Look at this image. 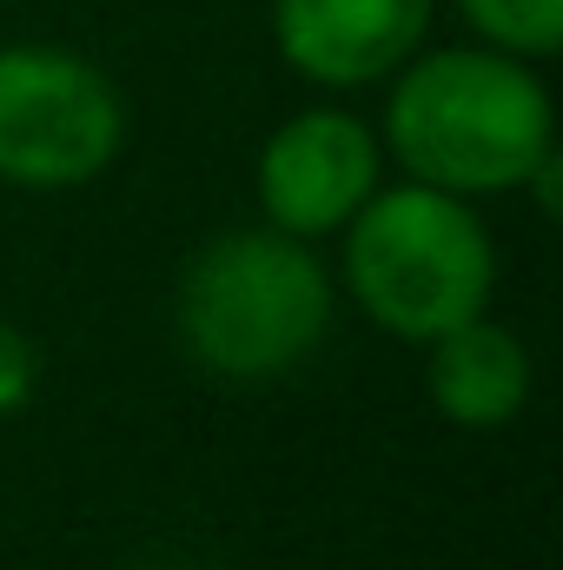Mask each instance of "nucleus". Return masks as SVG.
Instances as JSON below:
<instances>
[{
  "instance_id": "obj_8",
  "label": "nucleus",
  "mask_w": 563,
  "mask_h": 570,
  "mask_svg": "<svg viewBox=\"0 0 563 570\" xmlns=\"http://www.w3.org/2000/svg\"><path fill=\"white\" fill-rule=\"evenodd\" d=\"M457 7L511 60H544L563 47V0H457Z\"/></svg>"
},
{
  "instance_id": "obj_5",
  "label": "nucleus",
  "mask_w": 563,
  "mask_h": 570,
  "mask_svg": "<svg viewBox=\"0 0 563 570\" xmlns=\"http://www.w3.org/2000/svg\"><path fill=\"white\" fill-rule=\"evenodd\" d=\"M378 193V146L352 114H298L259 153V199L292 239L338 233Z\"/></svg>"
},
{
  "instance_id": "obj_7",
  "label": "nucleus",
  "mask_w": 563,
  "mask_h": 570,
  "mask_svg": "<svg viewBox=\"0 0 563 570\" xmlns=\"http://www.w3.org/2000/svg\"><path fill=\"white\" fill-rule=\"evenodd\" d=\"M524 399H531V358L484 312L431 338V405L451 425H504L524 412Z\"/></svg>"
},
{
  "instance_id": "obj_3",
  "label": "nucleus",
  "mask_w": 563,
  "mask_h": 570,
  "mask_svg": "<svg viewBox=\"0 0 563 570\" xmlns=\"http://www.w3.org/2000/svg\"><path fill=\"white\" fill-rule=\"evenodd\" d=\"M332 325V285L292 233H219L179 279V332L226 379H273Z\"/></svg>"
},
{
  "instance_id": "obj_4",
  "label": "nucleus",
  "mask_w": 563,
  "mask_h": 570,
  "mask_svg": "<svg viewBox=\"0 0 563 570\" xmlns=\"http://www.w3.org/2000/svg\"><path fill=\"white\" fill-rule=\"evenodd\" d=\"M120 153V94L100 67L60 47L0 53V179L13 186H87Z\"/></svg>"
},
{
  "instance_id": "obj_1",
  "label": "nucleus",
  "mask_w": 563,
  "mask_h": 570,
  "mask_svg": "<svg viewBox=\"0 0 563 570\" xmlns=\"http://www.w3.org/2000/svg\"><path fill=\"white\" fill-rule=\"evenodd\" d=\"M551 94L511 53H431L392 94V153L437 193L524 186L551 153Z\"/></svg>"
},
{
  "instance_id": "obj_6",
  "label": "nucleus",
  "mask_w": 563,
  "mask_h": 570,
  "mask_svg": "<svg viewBox=\"0 0 563 570\" xmlns=\"http://www.w3.org/2000/svg\"><path fill=\"white\" fill-rule=\"evenodd\" d=\"M431 27V0H279V53L318 87H365L412 60Z\"/></svg>"
},
{
  "instance_id": "obj_2",
  "label": "nucleus",
  "mask_w": 563,
  "mask_h": 570,
  "mask_svg": "<svg viewBox=\"0 0 563 570\" xmlns=\"http://www.w3.org/2000/svg\"><path fill=\"white\" fill-rule=\"evenodd\" d=\"M345 226V279L385 332L437 338L484 312L497 259L477 213L457 193L412 179L398 193H372Z\"/></svg>"
},
{
  "instance_id": "obj_9",
  "label": "nucleus",
  "mask_w": 563,
  "mask_h": 570,
  "mask_svg": "<svg viewBox=\"0 0 563 570\" xmlns=\"http://www.w3.org/2000/svg\"><path fill=\"white\" fill-rule=\"evenodd\" d=\"M27 372H33V365H27V345L0 325V405H13V399L27 392Z\"/></svg>"
}]
</instances>
